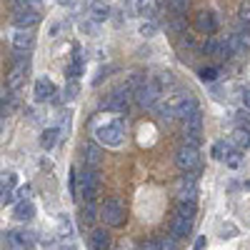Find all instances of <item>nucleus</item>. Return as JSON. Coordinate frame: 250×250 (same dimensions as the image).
Masks as SVG:
<instances>
[{
	"mask_svg": "<svg viewBox=\"0 0 250 250\" xmlns=\"http://www.w3.org/2000/svg\"><path fill=\"white\" fill-rule=\"evenodd\" d=\"M238 38H240V45H243V50H250V25L238 28Z\"/></svg>",
	"mask_w": 250,
	"mask_h": 250,
	"instance_id": "29",
	"label": "nucleus"
},
{
	"mask_svg": "<svg viewBox=\"0 0 250 250\" xmlns=\"http://www.w3.org/2000/svg\"><path fill=\"white\" fill-rule=\"evenodd\" d=\"M230 140H233V145H235L238 150H245V148H250V130H248V128H240V125H238Z\"/></svg>",
	"mask_w": 250,
	"mask_h": 250,
	"instance_id": "19",
	"label": "nucleus"
},
{
	"mask_svg": "<svg viewBox=\"0 0 250 250\" xmlns=\"http://www.w3.org/2000/svg\"><path fill=\"white\" fill-rule=\"evenodd\" d=\"M198 110V103L190 93H173L170 98H165V103H160L158 105V113L163 120H175V118H188V115H193Z\"/></svg>",
	"mask_w": 250,
	"mask_h": 250,
	"instance_id": "1",
	"label": "nucleus"
},
{
	"mask_svg": "<svg viewBox=\"0 0 250 250\" xmlns=\"http://www.w3.org/2000/svg\"><path fill=\"white\" fill-rule=\"evenodd\" d=\"M248 188H250V180H248Z\"/></svg>",
	"mask_w": 250,
	"mask_h": 250,
	"instance_id": "49",
	"label": "nucleus"
},
{
	"mask_svg": "<svg viewBox=\"0 0 250 250\" xmlns=\"http://www.w3.org/2000/svg\"><path fill=\"white\" fill-rule=\"evenodd\" d=\"M110 245V238L103 228H93L90 230V250H108Z\"/></svg>",
	"mask_w": 250,
	"mask_h": 250,
	"instance_id": "16",
	"label": "nucleus"
},
{
	"mask_svg": "<svg viewBox=\"0 0 250 250\" xmlns=\"http://www.w3.org/2000/svg\"><path fill=\"white\" fill-rule=\"evenodd\" d=\"M38 23H40V10L28 8V5H18V8H15V13H13V25H15L18 30H28V28L38 25Z\"/></svg>",
	"mask_w": 250,
	"mask_h": 250,
	"instance_id": "10",
	"label": "nucleus"
},
{
	"mask_svg": "<svg viewBox=\"0 0 250 250\" xmlns=\"http://www.w3.org/2000/svg\"><path fill=\"white\" fill-rule=\"evenodd\" d=\"M80 30L83 33H90V35H98V23H95V20H83Z\"/></svg>",
	"mask_w": 250,
	"mask_h": 250,
	"instance_id": "34",
	"label": "nucleus"
},
{
	"mask_svg": "<svg viewBox=\"0 0 250 250\" xmlns=\"http://www.w3.org/2000/svg\"><path fill=\"white\" fill-rule=\"evenodd\" d=\"M58 3H60V5H75L78 0H58Z\"/></svg>",
	"mask_w": 250,
	"mask_h": 250,
	"instance_id": "48",
	"label": "nucleus"
},
{
	"mask_svg": "<svg viewBox=\"0 0 250 250\" xmlns=\"http://www.w3.org/2000/svg\"><path fill=\"white\" fill-rule=\"evenodd\" d=\"M83 68H85V65H83V58H80V55H75V58H73V62L65 68V75H68L70 80H75L78 75H83Z\"/></svg>",
	"mask_w": 250,
	"mask_h": 250,
	"instance_id": "24",
	"label": "nucleus"
},
{
	"mask_svg": "<svg viewBox=\"0 0 250 250\" xmlns=\"http://www.w3.org/2000/svg\"><path fill=\"white\" fill-rule=\"evenodd\" d=\"M140 250H160V245H158V240H145L140 245Z\"/></svg>",
	"mask_w": 250,
	"mask_h": 250,
	"instance_id": "42",
	"label": "nucleus"
},
{
	"mask_svg": "<svg viewBox=\"0 0 250 250\" xmlns=\"http://www.w3.org/2000/svg\"><path fill=\"white\" fill-rule=\"evenodd\" d=\"M108 18H110V5H105V3H95L93 5L90 20H95V23H105Z\"/></svg>",
	"mask_w": 250,
	"mask_h": 250,
	"instance_id": "20",
	"label": "nucleus"
},
{
	"mask_svg": "<svg viewBox=\"0 0 250 250\" xmlns=\"http://www.w3.org/2000/svg\"><path fill=\"white\" fill-rule=\"evenodd\" d=\"M198 75H200L203 83H213V80H218V70H215V68H205V70H200Z\"/></svg>",
	"mask_w": 250,
	"mask_h": 250,
	"instance_id": "32",
	"label": "nucleus"
},
{
	"mask_svg": "<svg viewBox=\"0 0 250 250\" xmlns=\"http://www.w3.org/2000/svg\"><path fill=\"white\" fill-rule=\"evenodd\" d=\"M240 20L245 25H250V3H243L240 5Z\"/></svg>",
	"mask_w": 250,
	"mask_h": 250,
	"instance_id": "40",
	"label": "nucleus"
},
{
	"mask_svg": "<svg viewBox=\"0 0 250 250\" xmlns=\"http://www.w3.org/2000/svg\"><path fill=\"white\" fill-rule=\"evenodd\" d=\"M235 118H238V123H240V128H248V125H250V110L240 108V110L235 113Z\"/></svg>",
	"mask_w": 250,
	"mask_h": 250,
	"instance_id": "35",
	"label": "nucleus"
},
{
	"mask_svg": "<svg viewBox=\"0 0 250 250\" xmlns=\"http://www.w3.org/2000/svg\"><path fill=\"white\" fill-rule=\"evenodd\" d=\"M190 230H193V220H185V218H173V225H170V235L175 238V240H180V238H185V235H190Z\"/></svg>",
	"mask_w": 250,
	"mask_h": 250,
	"instance_id": "14",
	"label": "nucleus"
},
{
	"mask_svg": "<svg viewBox=\"0 0 250 250\" xmlns=\"http://www.w3.org/2000/svg\"><path fill=\"white\" fill-rule=\"evenodd\" d=\"M225 163H228V165H230V168H238V165H240V150L235 148V150H233L230 155H228V158H225Z\"/></svg>",
	"mask_w": 250,
	"mask_h": 250,
	"instance_id": "38",
	"label": "nucleus"
},
{
	"mask_svg": "<svg viewBox=\"0 0 250 250\" xmlns=\"http://www.w3.org/2000/svg\"><path fill=\"white\" fill-rule=\"evenodd\" d=\"M33 95H35V100H38V103L50 100V98L55 95V85H53V80H50V78H45V75H43V78H38V80H35V93H33Z\"/></svg>",
	"mask_w": 250,
	"mask_h": 250,
	"instance_id": "11",
	"label": "nucleus"
},
{
	"mask_svg": "<svg viewBox=\"0 0 250 250\" xmlns=\"http://www.w3.org/2000/svg\"><path fill=\"white\" fill-rule=\"evenodd\" d=\"M175 165L183 170V173H195L200 170V153L195 145H180L178 153H175Z\"/></svg>",
	"mask_w": 250,
	"mask_h": 250,
	"instance_id": "6",
	"label": "nucleus"
},
{
	"mask_svg": "<svg viewBox=\"0 0 250 250\" xmlns=\"http://www.w3.org/2000/svg\"><path fill=\"white\" fill-rule=\"evenodd\" d=\"M25 250H33V248H25Z\"/></svg>",
	"mask_w": 250,
	"mask_h": 250,
	"instance_id": "50",
	"label": "nucleus"
},
{
	"mask_svg": "<svg viewBox=\"0 0 250 250\" xmlns=\"http://www.w3.org/2000/svg\"><path fill=\"white\" fill-rule=\"evenodd\" d=\"M93 3H95V0H93Z\"/></svg>",
	"mask_w": 250,
	"mask_h": 250,
	"instance_id": "51",
	"label": "nucleus"
},
{
	"mask_svg": "<svg viewBox=\"0 0 250 250\" xmlns=\"http://www.w3.org/2000/svg\"><path fill=\"white\" fill-rule=\"evenodd\" d=\"M78 193L85 198V203H93L100 195V173L98 168H83L78 175Z\"/></svg>",
	"mask_w": 250,
	"mask_h": 250,
	"instance_id": "2",
	"label": "nucleus"
},
{
	"mask_svg": "<svg viewBox=\"0 0 250 250\" xmlns=\"http://www.w3.org/2000/svg\"><path fill=\"white\" fill-rule=\"evenodd\" d=\"M13 45H15L18 50H28V48L33 45V35H28V30H18V33L13 35Z\"/></svg>",
	"mask_w": 250,
	"mask_h": 250,
	"instance_id": "21",
	"label": "nucleus"
},
{
	"mask_svg": "<svg viewBox=\"0 0 250 250\" xmlns=\"http://www.w3.org/2000/svg\"><path fill=\"white\" fill-rule=\"evenodd\" d=\"M233 150H235L233 140H218V143L213 145V158H215V160H225Z\"/></svg>",
	"mask_w": 250,
	"mask_h": 250,
	"instance_id": "18",
	"label": "nucleus"
},
{
	"mask_svg": "<svg viewBox=\"0 0 250 250\" xmlns=\"http://www.w3.org/2000/svg\"><path fill=\"white\" fill-rule=\"evenodd\" d=\"M155 78H158V83H160L163 88H168V85H173V73H170V70H165V73H158Z\"/></svg>",
	"mask_w": 250,
	"mask_h": 250,
	"instance_id": "36",
	"label": "nucleus"
},
{
	"mask_svg": "<svg viewBox=\"0 0 250 250\" xmlns=\"http://www.w3.org/2000/svg\"><path fill=\"white\" fill-rule=\"evenodd\" d=\"M33 215H35V205H33L30 200H20V203L13 208V218H15V220H20V223L30 220Z\"/></svg>",
	"mask_w": 250,
	"mask_h": 250,
	"instance_id": "15",
	"label": "nucleus"
},
{
	"mask_svg": "<svg viewBox=\"0 0 250 250\" xmlns=\"http://www.w3.org/2000/svg\"><path fill=\"white\" fill-rule=\"evenodd\" d=\"M168 3H170V8H173L175 15H183L188 10V5H190V0H168Z\"/></svg>",
	"mask_w": 250,
	"mask_h": 250,
	"instance_id": "30",
	"label": "nucleus"
},
{
	"mask_svg": "<svg viewBox=\"0 0 250 250\" xmlns=\"http://www.w3.org/2000/svg\"><path fill=\"white\" fill-rule=\"evenodd\" d=\"M198 175H200V170L185 173L178 180V203H195V198H198Z\"/></svg>",
	"mask_w": 250,
	"mask_h": 250,
	"instance_id": "8",
	"label": "nucleus"
},
{
	"mask_svg": "<svg viewBox=\"0 0 250 250\" xmlns=\"http://www.w3.org/2000/svg\"><path fill=\"white\" fill-rule=\"evenodd\" d=\"M128 13L130 15H145L148 13V5H145V0H128Z\"/></svg>",
	"mask_w": 250,
	"mask_h": 250,
	"instance_id": "27",
	"label": "nucleus"
},
{
	"mask_svg": "<svg viewBox=\"0 0 250 250\" xmlns=\"http://www.w3.org/2000/svg\"><path fill=\"white\" fill-rule=\"evenodd\" d=\"M83 153H85V165H88V168H98L100 160H103V153L98 148V143H88Z\"/></svg>",
	"mask_w": 250,
	"mask_h": 250,
	"instance_id": "17",
	"label": "nucleus"
},
{
	"mask_svg": "<svg viewBox=\"0 0 250 250\" xmlns=\"http://www.w3.org/2000/svg\"><path fill=\"white\" fill-rule=\"evenodd\" d=\"M95 135H98V140L103 145L118 148V145H123V140H125V125H123V120L105 123V125H100V128L95 130Z\"/></svg>",
	"mask_w": 250,
	"mask_h": 250,
	"instance_id": "4",
	"label": "nucleus"
},
{
	"mask_svg": "<svg viewBox=\"0 0 250 250\" xmlns=\"http://www.w3.org/2000/svg\"><path fill=\"white\" fill-rule=\"evenodd\" d=\"M203 53L205 55H215V58H223V43L215 38H208L203 43Z\"/></svg>",
	"mask_w": 250,
	"mask_h": 250,
	"instance_id": "22",
	"label": "nucleus"
},
{
	"mask_svg": "<svg viewBox=\"0 0 250 250\" xmlns=\"http://www.w3.org/2000/svg\"><path fill=\"white\" fill-rule=\"evenodd\" d=\"M195 25H198V30H200V33H205V35H213V33H215V28H218V23H215L213 13H208V10L198 13V18H195Z\"/></svg>",
	"mask_w": 250,
	"mask_h": 250,
	"instance_id": "13",
	"label": "nucleus"
},
{
	"mask_svg": "<svg viewBox=\"0 0 250 250\" xmlns=\"http://www.w3.org/2000/svg\"><path fill=\"white\" fill-rule=\"evenodd\" d=\"M15 183H18V175H15V173H5V175H3V188H10V190H13Z\"/></svg>",
	"mask_w": 250,
	"mask_h": 250,
	"instance_id": "39",
	"label": "nucleus"
},
{
	"mask_svg": "<svg viewBox=\"0 0 250 250\" xmlns=\"http://www.w3.org/2000/svg\"><path fill=\"white\" fill-rule=\"evenodd\" d=\"M100 218L110 228H120L125 223V205L120 203V198H108L100 208Z\"/></svg>",
	"mask_w": 250,
	"mask_h": 250,
	"instance_id": "5",
	"label": "nucleus"
},
{
	"mask_svg": "<svg viewBox=\"0 0 250 250\" xmlns=\"http://www.w3.org/2000/svg\"><path fill=\"white\" fill-rule=\"evenodd\" d=\"M205 245H208V240H205V235H200L195 240V250H205Z\"/></svg>",
	"mask_w": 250,
	"mask_h": 250,
	"instance_id": "46",
	"label": "nucleus"
},
{
	"mask_svg": "<svg viewBox=\"0 0 250 250\" xmlns=\"http://www.w3.org/2000/svg\"><path fill=\"white\" fill-rule=\"evenodd\" d=\"M60 230L65 233V235H70V223H68V215H62V218H60Z\"/></svg>",
	"mask_w": 250,
	"mask_h": 250,
	"instance_id": "43",
	"label": "nucleus"
},
{
	"mask_svg": "<svg viewBox=\"0 0 250 250\" xmlns=\"http://www.w3.org/2000/svg\"><path fill=\"white\" fill-rule=\"evenodd\" d=\"M108 73H110V68H100V70H98V75H95V80H93V85H98V83H100L103 78H105Z\"/></svg>",
	"mask_w": 250,
	"mask_h": 250,
	"instance_id": "44",
	"label": "nucleus"
},
{
	"mask_svg": "<svg viewBox=\"0 0 250 250\" xmlns=\"http://www.w3.org/2000/svg\"><path fill=\"white\" fill-rule=\"evenodd\" d=\"M78 93H80V85H78L75 80H70L68 85L62 88V95H60V100H62V103H70V100H75V98H78Z\"/></svg>",
	"mask_w": 250,
	"mask_h": 250,
	"instance_id": "25",
	"label": "nucleus"
},
{
	"mask_svg": "<svg viewBox=\"0 0 250 250\" xmlns=\"http://www.w3.org/2000/svg\"><path fill=\"white\" fill-rule=\"evenodd\" d=\"M83 225H90L93 220H95V208H93V203H85V208H83Z\"/></svg>",
	"mask_w": 250,
	"mask_h": 250,
	"instance_id": "28",
	"label": "nucleus"
},
{
	"mask_svg": "<svg viewBox=\"0 0 250 250\" xmlns=\"http://www.w3.org/2000/svg\"><path fill=\"white\" fill-rule=\"evenodd\" d=\"M58 135H60V130H55V128H48L43 135H40V145H43L45 150H50L53 145H55V140H58Z\"/></svg>",
	"mask_w": 250,
	"mask_h": 250,
	"instance_id": "26",
	"label": "nucleus"
},
{
	"mask_svg": "<svg viewBox=\"0 0 250 250\" xmlns=\"http://www.w3.org/2000/svg\"><path fill=\"white\" fill-rule=\"evenodd\" d=\"M243 108H245V110H250V90H245V93H243Z\"/></svg>",
	"mask_w": 250,
	"mask_h": 250,
	"instance_id": "47",
	"label": "nucleus"
},
{
	"mask_svg": "<svg viewBox=\"0 0 250 250\" xmlns=\"http://www.w3.org/2000/svg\"><path fill=\"white\" fill-rule=\"evenodd\" d=\"M153 33H155V25H153V23H143V25H140V35L150 38Z\"/></svg>",
	"mask_w": 250,
	"mask_h": 250,
	"instance_id": "41",
	"label": "nucleus"
},
{
	"mask_svg": "<svg viewBox=\"0 0 250 250\" xmlns=\"http://www.w3.org/2000/svg\"><path fill=\"white\" fill-rule=\"evenodd\" d=\"M0 113H3V118H8L13 113V95L10 93H3V108H0Z\"/></svg>",
	"mask_w": 250,
	"mask_h": 250,
	"instance_id": "31",
	"label": "nucleus"
},
{
	"mask_svg": "<svg viewBox=\"0 0 250 250\" xmlns=\"http://www.w3.org/2000/svg\"><path fill=\"white\" fill-rule=\"evenodd\" d=\"M233 233H235V228H233V225H225V228H223V235H220V238H233Z\"/></svg>",
	"mask_w": 250,
	"mask_h": 250,
	"instance_id": "45",
	"label": "nucleus"
},
{
	"mask_svg": "<svg viewBox=\"0 0 250 250\" xmlns=\"http://www.w3.org/2000/svg\"><path fill=\"white\" fill-rule=\"evenodd\" d=\"M160 95H163V85L158 83V78L153 75V78H148L140 85V90L135 93V103L140 108H153V105H158V100H160Z\"/></svg>",
	"mask_w": 250,
	"mask_h": 250,
	"instance_id": "3",
	"label": "nucleus"
},
{
	"mask_svg": "<svg viewBox=\"0 0 250 250\" xmlns=\"http://www.w3.org/2000/svg\"><path fill=\"white\" fill-rule=\"evenodd\" d=\"M25 78H28V62H23V58H20V60H18V65L10 70L8 88H10V90H18V88L25 83Z\"/></svg>",
	"mask_w": 250,
	"mask_h": 250,
	"instance_id": "12",
	"label": "nucleus"
},
{
	"mask_svg": "<svg viewBox=\"0 0 250 250\" xmlns=\"http://www.w3.org/2000/svg\"><path fill=\"white\" fill-rule=\"evenodd\" d=\"M130 90L125 88V85H120V88H115L105 100H103V108H105L108 113H125L128 110V105H130Z\"/></svg>",
	"mask_w": 250,
	"mask_h": 250,
	"instance_id": "9",
	"label": "nucleus"
},
{
	"mask_svg": "<svg viewBox=\"0 0 250 250\" xmlns=\"http://www.w3.org/2000/svg\"><path fill=\"white\" fill-rule=\"evenodd\" d=\"M175 238L173 235H163L160 240H158V245H160V250H175Z\"/></svg>",
	"mask_w": 250,
	"mask_h": 250,
	"instance_id": "33",
	"label": "nucleus"
},
{
	"mask_svg": "<svg viewBox=\"0 0 250 250\" xmlns=\"http://www.w3.org/2000/svg\"><path fill=\"white\" fill-rule=\"evenodd\" d=\"M13 200H15V195H13L10 188H0V203H3V205H10Z\"/></svg>",
	"mask_w": 250,
	"mask_h": 250,
	"instance_id": "37",
	"label": "nucleus"
},
{
	"mask_svg": "<svg viewBox=\"0 0 250 250\" xmlns=\"http://www.w3.org/2000/svg\"><path fill=\"white\" fill-rule=\"evenodd\" d=\"M200 135H203V115H200V110H195L193 115H188L183 120V140H185V145H195L198 148Z\"/></svg>",
	"mask_w": 250,
	"mask_h": 250,
	"instance_id": "7",
	"label": "nucleus"
},
{
	"mask_svg": "<svg viewBox=\"0 0 250 250\" xmlns=\"http://www.w3.org/2000/svg\"><path fill=\"white\" fill-rule=\"evenodd\" d=\"M175 215L178 218H185V220H193L195 218V203H178Z\"/></svg>",
	"mask_w": 250,
	"mask_h": 250,
	"instance_id": "23",
	"label": "nucleus"
}]
</instances>
